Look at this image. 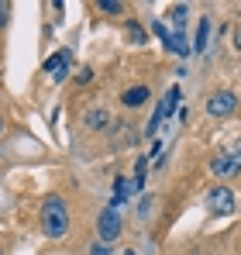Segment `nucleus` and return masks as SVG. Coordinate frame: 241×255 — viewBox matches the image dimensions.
I'll return each mask as SVG.
<instances>
[{
  "label": "nucleus",
  "mask_w": 241,
  "mask_h": 255,
  "mask_svg": "<svg viewBox=\"0 0 241 255\" xmlns=\"http://www.w3.org/2000/svg\"><path fill=\"white\" fill-rule=\"evenodd\" d=\"M41 231H45V238H62L66 231H69V211H66V204L62 200H45V207H41Z\"/></svg>",
  "instance_id": "f257e3e1"
},
{
  "label": "nucleus",
  "mask_w": 241,
  "mask_h": 255,
  "mask_svg": "<svg viewBox=\"0 0 241 255\" xmlns=\"http://www.w3.org/2000/svg\"><path fill=\"white\" fill-rule=\"evenodd\" d=\"M179 97H183V93H179V86H169V93L162 97V104L155 107V114H152V121L145 125V138H152V134H159V128L165 125V121H169L172 114H176V107H179Z\"/></svg>",
  "instance_id": "f03ea898"
},
{
  "label": "nucleus",
  "mask_w": 241,
  "mask_h": 255,
  "mask_svg": "<svg viewBox=\"0 0 241 255\" xmlns=\"http://www.w3.org/2000/svg\"><path fill=\"white\" fill-rule=\"evenodd\" d=\"M120 235V214H118V207H104L100 211V217H97V238L104 242V245H111L114 238Z\"/></svg>",
  "instance_id": "7ed1b4c3"
},
{
  "label": "nucleus",
  "mask_w": 241,
  "mask_h": 255,
  "mask_svg": "<svg viewBox=\"0 0 241 255\" xmlns=\"http://www.w3.org/2000/svg\"><path fill=\"white\" fill-rule=\"evenodd\" d=\"M210 172H214V176H221V179H228V176L241 172V145L235 148V152H224V155H217V159L210 162Z\"/></svg>",
  "instance_id": "20e7f679"
},
{
  "label": "nucleus",
  "mask_w": 241,
  "mask_h": 255,
  "mask_svg": "<svg viewBox=\"0 0 241 255\" xmlns=\"http://www.w3.org/2000/svg\"><path fill=\"white\" fill-rule=\"evenodd\" d=\"M235 107H238V100H235L231 90H221V93H214V97L207 100V111H210L214 118H228V114H235Z\"/></svg>",
  "instance_id": "39448f33"
},
{
  "label": "nucleus",
  "mask_w": 241,
  "mask_h": 255,
  "mask_svg": "<svg viewBox=\"0 0 241 255\" xmlns=\"http://www.w3.org/2000/svg\"><path fill=\"white\" fill-rule=\"evenodd\" d=\"M69 66H73V52L69 48H62V52H55L48 62H45V69H48V76L59 83V80H66L69 76Z\"/></svg>",
  "instance_id": "423d86ee"
},
{
  "label": "nucleus",
  "mask_w": 241,
  "mask_h": 255,
  "mask_svg": "<svg viewBox=\"0 0 241 255\" xmlns=\"http://www.w3.org/2000/svg\"><path fill=\"white\" fill-rule=\"evenodd\" d=\"M207 207L214 214H228L231 207H235V193L228 190V186H214L210 193H207Z\"/></svg>",
  "instance_id": "0eeeda50"
},
{
  "label": "nucleus",
  "mask_w": 241,
  "mask_h": 255,
  "mask_svg": "<svg viewBox=\"0 0 241 255\" xmlns=\"http://www.w3.org/2000/svg\"><path fill=\"white\" fill-rule=\"evenodd\" d=\"M165 48H169L172 55H190V52H193V42H190L183 31H169V38H165Z\"/></svg>",
  "instance_id": "6e6552de"
},
{
  "label": "nucleus",
  "mask_w": 241,
  "mask_h": 255,
  "mask_svg": "<svg viewBox=\"0 0 241 255\" xmlns=\"http://www.w3.org/2000/svg\"><path fill=\"white\" fill-rule=\"evenodd\" d=\"M124 107H141V104H148V86H131V90H124Z\"/></svg>",
  "instance_id": "1a4fd4ad"
},
{
  "label": "nucleus",
  "mask_w": 241,
  "mask_h": 255,
  "mask_svg": "<svg viewBox=\"0 0 241 255\" xmlns=\"http://www.w3.org/2000/svg\"><path fill=\"white\" fill-rule=\"evenodd\" d=\"M134 193V183L131 179H114V200H111V207H124V200Z\"/></svg>",
  "instance_id": "9d476101"
},
{
  "label": "nucleus",
  "mask_w": 241,
  "mask_h": 255,
  "mask_svg": "<svg viewBox=\"0 0 241 255\" xmlns=\"http://www.w3.org/2000/svg\"><path fill=\"white\" fill-rule=\"evenodd\" d=\"M107 125H111V114H107L104 107H93V111H86V128H93V131H104Z\"/></svg>",
  "instance_id": "9b49d317"
},
{
  "label": "nucleus",
  "mask_w": 241,
  "mask_h": 255,
  "mask_svg": "<svg viewBox=\"0 0 241 255\" xmlns=\"http://www.w3.org/2000/svg\"><path fill=\"white\" fill-rule=\"evenodd\" d=\"M145 179H148V155H138V162H134V193H141V186H145Z\"/></svg>",
  "instance_id": "f8f14e48"
},
{
  "label": "nucleus",
  "mask_w": 241,
  "mask_h": 255,
  "mask_svg": "<svg viewBox=\"0 0 241 255\" xmlns=\"http://www.w3.org/2000/svg\"><path fill=\"white\" fill-rule=\"evenodd\" d=\"M169 17H172L176 31H183V24H186V17H190V7H186V3H172V7H169Z\"/></svg>",
  "instance_id": "ddd939ff"
},
{
  "label": "nucleus",
  "mask_w": 241,
  "mask_h": 255,
  "mask_svg": "<svg viewBox=\"0 0 241 255\" xmlns=\"http://www.w3.org/2000/svg\"><path fill=\"white\" fill-rule=\"evenodd\" d=\"M207 38H210V21L207 17H200V28H197V42H193V52L200 55L203 48H207Z\"/></svg>",
  "instance_id": "4468645a"
},
{
  "label": "nucleus",
  "mask_w": 241,
  "mask_h": 255,
  "mask_svg": "<svg viewBox=\"0 0 241 255\" xmlns=\"http://www.w3.org/2000/svg\"><path fill=\"white\" fill-rule=\"evenodd\" d=\"M124 31H127V38H131L134 45H141L145 38H148V31H145V28H141L138 21H127V28H124Z\"/></svg>",
  "instance_id": "2eb2a0df"
},
{
  "label": "nucleus",
  "mask_w": 241,
  "mask_h": 255,
  "mask_svg": "<svg viewBox=\"0 0 241 255\" xmlns=\"http://www.w3.org/2000/svg\"><path fill=\"white\" fill-rule=\"evenodd\" d=\"M97 7H100V10H107V14H120V3H118V0H100Z\"/></svg>",
  "instance_id": "dca6fc26"
},
{
  "label": "nucleus",
  "mask_w": 241,
  "mask_h": 255,
  "mask_svg": "<svg viewBox=\"0 0 241 255\" xmlns=\"http://www.w3.org/2000/svg\"><path fill=\"white\" fill-rule=\"evenodd\" d=\"M148 214H152V197H145L141 207H138V217H148Z\"/></svg>",
  "instance_id": "f3484780"
},
{
  "label": "nucleus",
  "mask_w": 241,
  "mask_h": 255,
  "mask_svg": "<svg viewBox=\"0 0 241 255\" xmlns=\"http://www.w3.org/2000/svg\"><path fill=\"white\" fill-rule=\"evenodd\" d=\"M152 31H155V35H159L162 42H165V38H169V28H165V24H159V21H155V24H152Z\"/></svg>",
  "instance_id": "a211bd4d"
},
{
  "label": "nucleus",
  "mask_w": 241,
  "mask_h": 255,
  "mask_svg": "<svg viewBox=\"0 0 241 255\" xmlns=\"http://www.w3.org/2000/svg\"><path fill=\"white\" fill-rule=\"evenodd\" d=\"M90 255H111V249H107V245H104V242H97V245H93V249H90Z\"/></svg>",
  "instance_id": "6ab92c4d"
},
{
  "label": "nucleus",
  "mask_w": 241,
  "mask_h": 255,
  "mask_svg": "<svg viewBox=\"0 0 241 255\" xmlns=\"http://www.w3.org/2000/svg\"><path fill=\"white\" fill-rule=\"evenodd\" d=\"M3 21H7V3H0V28H3Z\"/></svg>",
  "instance_id": "aec40b11"
},
{
  "label": "nucleus",
  "mask_w": 241,
  "mask_h": 255,
  "mask_svg": "<svg viewBox=\"0 0 241 255\" xmlns=\"http://www.w3.org/2000/svg\"><path fill=\"white\" fill-rule=\"evenodd\" d=\"M235 45H238V48H241V24H238V28H235Z\"/></svg>",
  "instance_id": "412c9836"
},
{
  "label": "nucleus",
  "mask_w": 241,
  "mask_h": 255,
  "mask_svg": "<svg viewBox=\"0 0 241 255\" xmlns=\"http://www.w3.org/2000/svg\"><path fill=\"white\" fill-rule=\"evenodd\" d=\"M124 255H138V252H131V249H127V252H124Z\"/></svg>",
  "instance_id": "4be33fe9"
},
{
  "label": "nucleus",
  "mask_w": 241,
  "mask_h": 255,
  "mask_svg": "<svg viewBox=\"0 0 241 255\" xmlns=\"http://www.w3.org/2000/svg\"><path fill=\"white\" fill-rule=\"evenodd\" d=\"M0 131H3V121H0Z\"/></svg>",
  "instance_id": "5701e85b"
}]
</instances>
